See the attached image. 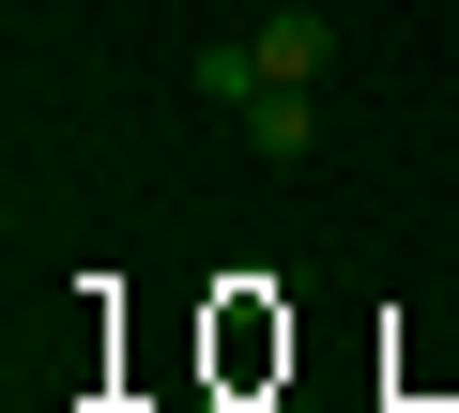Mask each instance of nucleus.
Listing matches in <instances>:
<instances>
[{"label": "nucleus", "instance_id": "1", "mask_svg": "<svg viewBox=\"0 0 459 413\" xmlns=\"http://www.w3.org/2000/svg\"><path fill=\"white\" fill-rule=\"evenodd\" d=\"M322 62H337V31H322L307 0H291V16L261 31V77H276V92H322Z\"/></svg>", "mask_w": 459, "mask_h": 413}, {"label": "nucleus", "instance_id": "2", "mask_svg": "<svg viewBox=\"0 0 459 413\" xmlns=\"http://www.w3.org/2000/svg\"><path fill=\"white\" fill-rule=\"evenodd\" d=\"M246 153H261V168H307V153H322V108H307V92H261V108H246Z\"/></svg>", "mask_w": 459, "mask_h": 413}, {"label": "nucleus", "instance_id": "3", "mask_svg": "<svg viewBox=\"0 0 459 413\" xmlns=\"http://www.w3.org/2000/svg\"><path fill=\"white\" fill-rule=\"evenodd\" d=\"M261 92H276V77H261V31H246V47H199V108H230V123H246Z\"/></svg>", "mask_w": 459, "mask_h": 413}]
</instances>
